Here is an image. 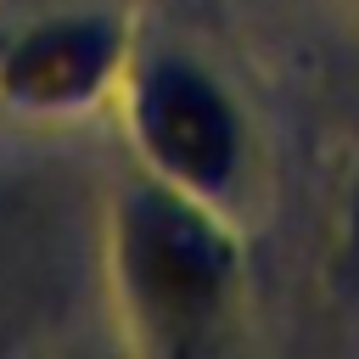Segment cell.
Instances as JSON below:
<instances>
[{"label":"cell","instance_id":"cell-1","mask_svg":"<svg viewBox=\"0 0 359 359\" xmlns=\"http://www.w3.org/2000/svg\"><path fill=\"white\" fill-rule=\"evenodd\" d=\"M123 269L146 320L185 331L219 309L230 280V241L180 196L140 191L123 213Z\"/></svg>","mask_w":359,"mask_h":359},{"label":"cell","instance_id":"cell-3","mask_svg":"<svg viewBox=\"0 0 359 359\" xmlns=\"http://www.w3.org/2000/svg\"><path fill=\"white\" fill-rule=\"evenodd\" d=\"M112 62V34L101 22H50L39 34H28L11 62H6V90L22 95V101H45V107H62V101H79L101 84Z\"/></svg>","mask_w":359,"mask_h":359},{"label":"cell","instance_id":"cell-2","mask_svg":"<svg viewBox=\"0 0 359 359\" xmlns=\"http://www.w3.org/2000/svg\"><path fill=\"white\" fill-rule=\"evenodd\" d=\"M140 135L151 157L185 185H224L236 168V118L224 95L191 67H151L140 84Z\"/></svg>","mask_w":359,"mask_h":359}]
</instances>
